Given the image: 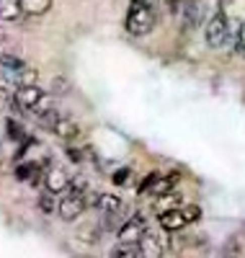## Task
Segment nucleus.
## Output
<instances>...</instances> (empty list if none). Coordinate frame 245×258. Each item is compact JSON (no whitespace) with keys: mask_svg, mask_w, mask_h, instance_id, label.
Masks as SVG:
<instances>
[{"mask_svg":"<svg viewBox=\"0 0 245 258\" xmlns=\"http://www.w3.org/2000/svg\"><path fill=\"white\" fill-rule=\"evenodd\" d=\"M155 26V13H152V6H145V3H132L129 6V13H127V31L132 36H147Z\"/></svg>","mask_w":245,"mask_h":258,"instance_id":"nucleus-1","label":"nucleus"},{"mask_svg":"<svg viewBox=\"0 0 245 258\" xmlns=\"http://www.w3.org/2000/svg\"><path fill=\"white\" fill-rule=\"evenodd\" d=\"M178 173H168V176H160V173H150L145 178V183L140 186V194H145V197H163V194L173 191V186L178 183Z\"/></svg>","mask_w":245,"mask_h":258,"instance_id":"nucleus-2","label":"nucleus"},{"mask_svg":"<svg viewBox=\"0 0 245 258\" xmlns=\"http://www.w3.org/2000/svg\"><path fill=\"white\" fill-rule=\"evenodd\" d=\"M204 36H207V44H209V47H214V49L225 47V41L230 39V21H227V16H225V13H217L209 24H207Z\"/></svg>","mask_w":245,"mask_h":258,"instance_id":"nucleus-3","label":"nucleus"},{"mask_svg":"<svg viewBox=\"0 0 245 258\" xmlns=\"http://www.w3.org/2000/svg\"><path fill=\"white\" fill-rule=\"evenodd\" d=\"M85 207H88L85 204V194H78V191L68 188V197H62V202H59V217L65 222H73L85 212Z\"/></svg>","mask_w":245,"mask_h":258,"instance_id":"nucleus-4","label":"nucleus"},{"mask_svg":"<svg viewBox=\"0 0 245 258\" xmlns=\"http://www.w3.org/2000/svg\"><path fill=\"white\" fill-rule=\"evenodd\" d=\"M16 96V103L21 106L24 111H36L39 106L44 103V91L39 88V85H18V91L13 93Z\"/></svg>","mask_w":245,"mask_h":258,"instance_id":"nucleus-5","label":"nucleus"},{"mask_svg":"<svg viewBox=\"0 0 245 258\" xmlns=\"http://www.w3.org/2000/svg\"><path fill=\"white\" fill-rule=\"evenodd\" d=\"M140 243V250H142V255H150V258H158V255H163V250L168 248V238L165 235H160V232H142V238L137 240Z\"/></svg>","mask_w":245,"mask_h":258,"instance_id":"nucleus-6","label":"nucleus"},{"mask_svg":"<svg viewBox=\"0 0 245 258\" xmlns=\"http://www.w3.org/2000/svg\"><path fill=\"white\" fill-rule=\"evenodd\" d=\"M147 230V222L142 214H135L132 220H127L121 227H119V240H129V243H137L142 238V232Z\"/></svg>","mask_w":245,"mask_h":258,"instance_id":"nucleus-7","label":"nucleus"},{"mask_svg":"<svg viewBox=\"0 0 245 258\" xmlns=\"http://www.w3.org/2000/svg\"><path fill=\"white\" fill-rule=\"evenodd\" d=\"M158 222H160V227H163V230H168V232H175V230H181V227H186V225H189V222H186V217H183V209H181V207L160 212Z\"/></svg>","mask_w":245,"mask_h":258,"instance_id":"nucleus-8","label":"nucleus"},{"mask_svg":"<svg viewBox=\"0 0 245 258\" xmlns=\"http://www.w3.org/2000/svg\"><path fill=\"white\" fill-rule=\"evenodd\" d=\"M70 176L65 173L62 168H54V170H47V176H44V186H47V191L52 194H62V191H68L70 188Z\"/></svg>","mask_w":245,"mask_h":258,"instance_id":"nucleus-9","label":"nucleus"},{"mask_svg":"<svg viewBox=\"0 0 245 258\" xmlns=\"http://www.w3.org/2000/svg\"><path fill=\"white\" fill-rule=\"evenodd\" d=\"M52 132H54L57 137H62V140H75V137L80 135V126H78L73 119H68V116H59V119L52 124Z\"/></svg>","mask_w":245,"mask_h":258,"instance_id":"nucleus-10","label":"nucleus"},{"mask_svg":"<svg viewBox=\"0 0 245 258\" xmlns=\"http://www.w3.org/2000/svg\"><path fill=\"white\" fill-rule=\"evenodd\" d=\"M24 16L21 0H0V21H18Z\"/></svg>","mask_w":245,"mask_h":258,"instance_id":"nucleus-11","label":"nucleus"},{"mask_svg":"<svg viewBox=\"0 0 245 258\" xmlns=\"http://www.w3.org/2000/svg\"><path fill=\"white\" fill-rule=\"evenodd\" d=\"M21 8L29 16H44L52 8V0H21Z\"/></svg>","mask_w":245,"mask_h":258,"instance_id":"nucleus-12","label":"nucleus"},{"mask_svg":"<svg viewBox=\"0 0 245 258\" xmlns=\"http://www.w3.org/2000/svg\"><path fill=\"white\" fill-rule=\"evenodd\" d=\"M111 255H114V258H137V255H142V250H140V243L121 240L114 250H111Z\"/></svg>","mask_w":245,"mask_h":258,"instance_id":"nucleus-13","label":"nucleus"},{"mask_svg":"<svg viewBox=\"0 0 245 258\" xmlns=\"http://www.w3.org/2000/svg\"><path fill=\"white\" fill-rule=\"evenodd\" d=\"M98 209H101L103 214H108V212H121V209H124V204H121V199H119V197H114V194H101V199H98Z\"/></svg>","mask_w":245,"mask_h":258,"instance_id":"nucleus-14","label":"nucleus"},{"mask_svg":"<svg viewBox=\"0 0 245 258\" xmlns=\"http://www.w3.org/2000/svg\"><path fill=\"white\" fill-rule=\"evenodd\" d=\"M199 18H202V8H199L196 0H191V3L186 6V11H183V29H194L199 24Z\"/></svg>","mask_w":245,"mask_h":258,"instance_id":"nucleus-15","label":"nucleus"},{"mask_svg":"<svg viewBox=\"0 0 245 258\" xmlns=\"http://www.w3.org/2000/svg\"><path fill=\"white\" fill-rule=\"evenodd\" d=\"M0 68L3 70H24L26 68V62L21 59V57H16V54H6V52H0Z\"/></svg>","mask_w":245,"mask_h":258,"instance_id":"nucleus-16","label":"nucleus"},{"mask_svg":"<svg viewBox=\"0 0 245 258\" xmlns=\"http://www.w3.org/2000/svg\"><path fill=\"white\" fill-rule=\"evenodd\" d=\"M36 111H39V114H36V119H39V124H41L44 129H52V124L59 119V114L52 109V106H49V109H41V106H39Z\"/></svg>","mask_w":245,"mask_h":258,"instance_id":"nucleus-17","label":"nucleus"},{"mask_svg":"<svg viewBox=\"0 0 245 258\" xmlns=\"http://www.w3.org/2000/svg\"><path fill=\"white\" fill-rule=\"evenodd\" d=\"M6 132L13 142H24L26 140V132H24V126H21L16 119H6Z\"/></svg>","mask_w":245,"mask_h":258,"instance_id":"nucleus-18","label":"nucleus"},{"mask_svg":"<svg viewBox=\"0 0 245 258\" xmlns=\"http://www.w3.org/2000/svg\"><path fill=\"white\" fill-rule=\"evenodd\" d=\"M158 199H160V204H158L160 212H165V209H175L178 204H181V197H178V194H173V191L163 194V197H158Z\"/></svg>","mask_w":245,"mask_h":258,"instance_id":"nucleus-19","label":"nucleus"},{"mask_svg":"<svg viewBox=\"0 0 245 258\" xmlns=\"http://www.w3.org/2000/svg\"><path fill=\"white\" fill-rule=\"evenodd\" d=\"M98 235H101L98 227H83V230L78 232V238H80L83 243H98Z\"/></svg>","mask_w":245,"mask_h":258,"instance_id":"nucleus-20","label":"nucleus"},{"mask_svg":"<svg viewBox=\"0 0 245 258\" xmlns=\"http://www.w3.org/2000/svg\"><path fill=\"white\" fill-rule=\"evenodd\" d=\"M39 209H41L44 214H52V209H54V199H52V191H44L41 197H39Z\"/></svg>","mask_w":245,"mask_h":258,"instance_id":"nucleus-21","label":"nucleus"},{"mask_svg":"<svg viewBox=\"0 0 245 258\" xmlns=\"http://www.w3.org/2000/svg\"><path fill=\"white\" fill-rule=\"evenodd\" d=\"M13 106H16V96L8 93L6 88H0V111H8V109H13Z\"/></svg>","mask_w":245,"mask_h":258,"instance_id":"nucleus-22","label":"nucleus"},{"mask_svg":"<svg viewBox=\"0 0 245 258\" xmlns=\"http://www.w3.org/2000/svg\"><path fill=\"white\" fill-rule=\"evenodd\" d=\"M34 170H36V163L18 165V168H16V178H18V181H29V178L34 176Z\"/></svg>","mask_w":245,"mask_h":258,"instance_id":"nucleus-23","label":"nucleus"},{"mask_svg":"<svg viewBox=\"0 0 245 258\" xmlns=\"http://www.w3.org/2000/svg\"><path fill=\"white\" fill-rule=\"evenodd\" d=\"M181 209H183L186 222H196L199 217H202V207H196V204H186V207H181Z\"/></svg>","mask_w":245,"mask_h":258,"instance_id":"nucleus-24","label":"nucleus"},{"mask_svg":"<svg viewBox=\"0 0 245 258\" xmlns=\"http://www.w3.org/2000/svg\"><path fill=\"white\" fill-rule=\"evenodd\" d=\"M52 91H54V96H65V93H70V83L65 78H54L52 80Z\"/></svg>","mask_w":245,"mask_h":258,"instance_id":"nucleus-25","label":"nucleus"},{"mask_svg":"<svg viewBox=\"0 0 245 258\" xmlns=\"http://www.w3.org/2000/svg\"><path fill=\"white\" fill-rule=\"evenodd\" d=\"M235 52H237V57H245V21L240 24V31L235 39Z\"/></svg>","mask_w":245,"mask_h":258,"instance_id":"nucleus-26","label":"nucleus"},{"mask_svg":"<svg viewBox=\"0 0 245 258\" xmlns=\"http://www.w3.org/2000/svg\"><path fill=\"white\" fill-rule=\"evenodd\" d=\"M129 176H132V170L129 168H121V170H116V173H114V183L116 186H127L129 183Z\"/></svg>","mask_w":245,"mask_h":258,"instance_id":"nucleus-27","label":"nucleus"},{"mask_svg":"<svg viewBox=\"0 0 245 258\" xmlns=\"http://www.w3.org/2000/svg\"><path fill=\"white\" fill-rule=\"evenodd\" d=\"M68 158H70L73 163H80V160H83V153H80V150H75V147H73V150H68Z\"/></svg>","mask_w":245,"mask_h":258,"instance_id":"nucleus-28","label":"nucleus"},{"mask_svg":"<svg viewBox=\"0 0 245 258\" xmlns=\"http://www.w3.org/2000/svg\"><path fill=\"white\" fill-rule=\"evenodd\" d=\"M132 3H145V6H152L155 0H132Z\"/></svg>","mask_w":245,"mask_h":258,"instance_id":"nucleus-29","label":"nucleus"},{"mask_svg":"<svg viewBox=\"0 0 245 258\" xmlns=\"http://www.w3.org/2000/svg\"><path fill=\"white\" fill-rule=\"evenodd\" d=\"M6 39H8V36L3 34V29H0V41H6Z\"/></svg>","mask_w":245,"mask_h":258,"instance_id":"nucleus-30","label":"nucleus"},{"mask_svg":"<svg viewBox=\"0 0 245 258\" xmlns=\"http://www.w3.org/2000/svg\"><path fill=\"white\" fill-rule=\"evenodd\" d=\"M170 3H175V0H170Z\"/></svg>","mask_w":245,"mask_h":258,"instance_id":"nucleus-31","label":"nucleus"}]
</instances>
